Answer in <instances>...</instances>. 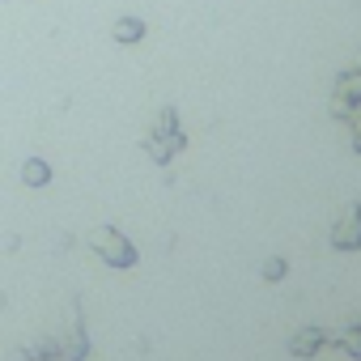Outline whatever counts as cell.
<instances>
[{
    "mask_svg": "<svg viewBox=\"0 0 361 361\" xmlns=\"http://www.w3.org/2000/svg\"><path fill=\"white\" fill-rule=\"evenodd\" d=\"M22 178H26L30 188H43L47 178H51V166H47V161H39V157H30V161H26V170H22Z\"/></svg>",
    "mask_w": 361,
    "mask_h": 361,
    "instance_id": "3",
    "label": "cell"
},
{
    "mask_svg": "<svg viewBox=\"0 0 361 361\" xmlns=\"http://www.w3.org/2000/svg\"><path fill=\"white\" fill-rule=\"evenodd\" d=\"M285 268H289L285 259H268V264H264V276H268V281H281V276H285Z\"/></svg>",
    "mask_w": 361,
    "mask_h": 361,
    "instance_id": "7",
    "label": "cell"
},
{
    "mask_svg": "<svg viewBox=\"0 0 361 361\" xmlns=\"http://www.w3.org/2000/svg\"><path fill=\"white\" fill-rule=\"evenodd\" d=\"M331 243H336V247H348V251H353V247H361V204H353V209H348V221H340V226H336Z\"/></svg>",
    "mask_w": 361,
    "mask_h": 361,
    "instance_id": "2",
    "label": "cell"
},
{
    "mask_svg": "<svg viewBox=\"0 0 361 361\" xmlns=\"http://www.w3.org/2000/svg\"><path fill=\"white\" fill-rule=\"evenodd\" d=\"M340 344H344V348H348L353 357H361V327H353V331H344V336H340Z\"/></svg>",
    "mask_w": 361,
    "mask_h": 361,
    "instance_id": "6",
    "label": "cell"
},
{
    "mask_svg": "<svg viewBox=\"0 0 361 361\" xmlns=\"http://www.w3.org/2000/svg\"><path fill=\"white\" fill-rule=\"evenodd\" d=\"M94 247L106 255V264H115V268H132L136 264V251H132V243L119 234V230H98L94 234Z\"/></svg>",
    "mask_w": 361,
    "mask_h": 361,
    "instance_id": "1",
    "label": "cell"
},
{
    "mask_svg": "<svg viewBox=\"0 0 361 361\" xmlns=\"http://www.w3.org/2000/svg\"><path fill=\"white\" fill-rule=\"evenodd\" d=\"M319 344H323V336H319V331H310V336L302 331V336H293V344H289V348H293L298 357H306V353H314Z\"/></svg>",
    "mask_w": 361,
    "mask_h": 361,
    "instance_id": "5",
    "label": "cell"
},
{
    "mask_svg": "<svg viewBox=\"0 0 361 361\" xmlns=\"http://www.w3.org/2000/svg\"><path fill=\"white\" fill-rule=\"evenodd\" d=\"M140 35H145V26H140L136 18H123V22L115 26V39H119V43H136Z\"/></svg>",
    "mask_w": 361,
    "mask_h": 361,
    "instance_id": "4",
    "label": "cell"
}]
</instances>
